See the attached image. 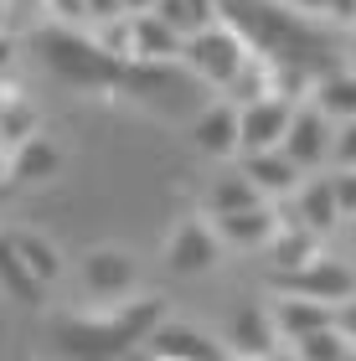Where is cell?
Returning <instances> with one entry per match:
<instances>
[{"instance_id":"d6a6232c","label":"cell","mask_w":356,"mask_h":361,"mask_svg":"<svg viewBox=\"0 0 356 361\" xmlns=\"http://www.w3.org/2000/svg\"><path fill=\"white\" fill-rule=\"evenodd\" d=\"M346 57H351V73H356V42H351V52H346Z\"/></svg>"},{"instance_id":"cb8c5ba5","label":"cell","mask_w":356,"mask_h":361,"mask_svg":"<svg viewBox=\"0 0 356 361\" xmlns=\"http://www.w3.org/2000/svg\"><path fill=\"white\" fill-rule=\"evenodd\" d=\"M346 336L336 331V325H326V331H315V336H305V341H295V356L300 361H346Z\"/></svg>"},{"instance_id":"5b68a950","label":"cell","mask_w":356,"mask_h":361,"mask_svg":"<svg viewBox=\"0 0 356 361\" xmlns=\"http://www.w3.org/2000/svg\"><path fill=\"white\" fill-rule=\"evenodd\" d=\"M289 114L295 104L289 98H253V104H238V155H258V150H279Z\"/></svg>"},{"instance_id":"9a60e30c","label":"cell","mask_w":356,"mask_h":361,"mask_svg":"<svg viewBox=\"0 0 356 361\" xmlns=\"http://www.w3.org/2000/svg\"><path fill=\"white\" fill-rule=\"evenodd\" d=\"M191 135H197V145L212 160H233L238 155V109L233 104H212L197 114V124H191Z\"/></svg>"},{"instance_id":"e575fe53","label":"cell","mask_w":356,"mask_h":361,"mask_svg":"<svg viewBox=\"0 0 356 361\" xmlns=\"http://www.w3.org/2000/svg\"><path fill=\"white\" fill-rule=\"evenodd\" d=\"M346 361H356V351H346Z\"/></svg>"},{"instance_id":"484cf974","label":"cell","mask_w":356,"mask_h":361,"mask_svg":"<svg viewBox=\"0 0 356 361\" xmlns=\"http://www.w3.org/2000/svg\"><path fill=\"white\" fill-rule=\"evenodd\" d=\"M331 196H336V212H341V217H356V166L331 176Z\"/></svg>"},{"instance_id":"83f0119b","label":"cell","mask_w":356,"mask_h":361,"mask_svg":"<svg viewBox=\"0 0 356 361\" xmlns=\"http://www.w3.org/2000/svg\"><path fill=\"white\" fill-rule=\"evenodd\" d=\"M16 52H21V42H16L11 31H6V37H0V83H6V78L16 73Z\"/></svg>"},{"instance_id":"2e32d148","label":"cell","mask_w":356,"mask_h":361,"mask_svg":"<svg viewBox=\"0 0 356 361\" xmlns=\"http://www.w3.org/2000/svg\"><path fill=\"white\" fill-rule=\"evenodd\" d=\"M129 21V57L135 62H166V57H181V37L155 21V16H124Z\"/></svg>"},{"instance_id":"836d02e7","label":"cell","mask_w":356,"mask_h":361,"mask_svg":"<svg viewBox=\"0 0 356 361\" xmlns=\"http://www.w3.org/2000/svg\"><path fill=\"white\" fill-rule=\"evenodd\" d=\"M346 222H351V238H356V217H346Z\"/></svg>"},{"instance_id":"5bb4252c","label":"cell","mask_w":356,"mask_h":361,"mask_svg":"<svg viewBox=\"0 0 356 361\" xmlns=\"http://www.w3.org/2000/svg\"><path fill=\"white\" fill-rule=\"evenodd\" d=\"M295 212H300V222L305 233H315V238H326L336 222H341V212H336V196H331V176H310V180H300V191H295Z\"/></svg>"},{"instance_id":"9c48e42d","label":"cell","mask_w":356,"mask_h":361,"mask_svg":"<svg viewBox=\"0 0 356 361\" xmlns=\"http://www.w3.org/2000/svg\"><path fill=\"white\" fill-rule=\"evenodd\" d=\"M217 258H222V243H217L212 227H202V222H181L176 238H171V248H166V264L176 274H207V269H217Z\"/></svg>"},{"instance_id":"3957f363","label":"cell","mask_w":356,"mask_h":361,"mask_svg":"<svg viewBox=\"0 0 356 361\" xmlns=\"http://www.w3.org/2000/svg\"><path fill=\"white\" fill-rule=\"evenodd\" d=\"M181 57H186V68L197 73L202 83L228 88L243 73V62H248V42H243L233 26H202V31H191L181 42Z\"/></svg>"},{"instance_id":"1f68e13d","label":"cell","mask_w":356,"mask_h":361,"mask_svg":"<svg viewBox=\"0 0 356 361\" xmlns=\"http://www.w3.org/2000/svg\"><path fill=\"white\" fill-rule=\"evenodd\" d=\"M0 37H6V0H0Z\"/></svg>"},{"instance_id":"4316f807","label":"cell","mask_w":356,"mask_h":361,"mask_svg":"<svg viewBox=\"0 0 356 361\" xmlns=\"http://www.w3.org/2000/svg\"><path fill=\"white\" fill-rule=\"evenodd\" d=\"M331 325L346 336V346H356V294H351V300H341V305L331 310Z\"/></svg>"},{"instance_id":"f546056e","label":"cell","mask_w":356,"mask_h":361,"mask_svg":"<svg viewBox=\"0 0 356 361\" xmlns=\"http://www.w3.org/2000/svg\"><path fill=\"white\" fill-rule=\"evenodd\" d=\"M155 0H119V16H150Z\"/></svg>"},{"instance_id":"7a4b0ae2","label":"cell","mask_w":356,"mask_h":361,"mask_svg":"<svg viewBox=\"0 0 356 361\" xmlns=\"http://www.w3.org/2000/svg\"><path fill=\"white\" fill-rule=\"evenodd\" d=\"M37 47H42L47 68L62 73L68 83H109V78H119V62L99 42H83L78 31L47 26V31H37Z\"/></svg>"},{"instance_id":"d590c367","label":"cell","mask_w":356,"mask_h":361,"mask_svg":"<svg viewBox=\"0 0 356 361\" xmlns=\"http://www.w3.org/2000/svg\"><path fill=\"white\" fill-rule=\"evenodd\" d=\"M351 21H356V16H351Z\"/></svg>"},{"instance_id":"603a6c76","label":"cell","mask_w":356,"mask_h":361,"mask_svg":"<svg viewBox=\"0 0 356 361\" xmlns=\"http://www.w3.org/2000/svg\"><path fill=\"white\" fill-rule=\"evenodd\" d=\"M264 196H258L243 176H222V180H212L207 186V212L212 217H228V212H248V207H258Z\"/></svg>"},{"instance_id":"8992f818","label":"cell","mask_w":356,"mask_h":361,"mask_svg":"<svg viewBox=\"0 0 356 361\" xmlns=\"http://www.w3.org/2000/svg\"><path fill=\"white\" fill-rule=\"evenodd\" d=\"M331 119L320 114L315 104H305V109H295L289 114V129H284V140H279V150L295 160L300 171H320L331 160Z\"/></svg>"},{"instance_id":"ac0fdd59","label":"cell","mask_w":356,"mask_h":361,"mask_svg":"<svg viewBox=\"0 0 356 361\" xmlns=\"http://www.w3.org/2000/svg\"><path fill=\"white\" fill-rule=\"evenodd\" d=\"M310 104L326 114V119H356V73H331L310 83Z\"/></svg>"},{"instance_id":"4fadbf2b","label":"cell","mask_w":356,"mask_h":361,"mask_svg":"<svg viewBox=\"0 0 356 361\" xmlns=\"http://www.w3.org/2000/svg\"><path fill=\"white\" fill-rule=\"evenodd\" d=\"M331 310H336V305L300 300V294H279L274 310H269V320H274V331H279V336L305 341V336H315V331H326V325H331Z\"/></svg>"},{"instance_id":"44dd1931","label":"cell","mask_w":356,"mask_h":361,"mask_svg":"<svg viewBox=\"0 0 356 361\" xmlns=\"http://www.w3.org/2000/svg\"><path fill=\"white\" fill-rule=\"evenodd\" d=\"M0 289H6L11 300H21V305H37L42 300V284L31 279V269L21 264V253H16L11 238H0Z\"/></svg>"},{"instance_id":"ffe728a7","label":"cell","mask_w":356,"mask_h":361,"mask_svg":"<svg viewBox=\"0 0 356 361\" xmlns=\"http://www.w3.org/2000/svg\"><path fill=\"white\" fill-rule=\"evenodd\" d=\"M11 243H16V253H21V264L31 269V279L47 289V284H57L62 279V253L52 248L47 238H37V233H11Z\"/></svg>"},{"instance_id":"8fae6325","label":"cell","mask_w":356,"mask_h":361,"mask_svg":"<svg viewBox=\"0 0 356 361\" xmlns=\"http://www.w3.org/2000/svg\"><path fill=\"white\" fill-rule=\"evenodd\" d=\"M279 351V331H274L269 310H238L233 331H228V356L238 361H269Z\"/></svg>"},{"instance_id":"7c38bea8","label":"cell","mask_w":356,"mask_h":361,"mask_svg":"<svg viewBox=\"0 0 356 361\" xmlns=\"http://www.w3.org/2000/svg\"><path fill=\"white\" fill-rule=\"evenodd\" d=\"M135 284V258L119 248H99L83 258V289L99 300H124V289Z\"/></svg>"},{"instance_id":"4dcf8cb0","label":"cell","mask_w":356,"mask_h":361,"mask_svg":"<svg viewBox=\"0 0 356 361\" xmlns=\"http://www.w3.org/2000/svg\"><path fill=\"white\" fill-rule=\"evenodd\" d=\"M269 361H300V356H295V351H274Z\"/></svg>"},{"instance_id":"52a82bcc","label":"cell","mask_w":356,"mask_h":361,"mask_svg":"<svg viewBox=\"0 0 356 361\" xmlns=\"http://www.w3.org/2000/svg\"><path fill=\"white\" fill-rule=\"evenodd\" d=\"M243 160V180L264 196V202H274V196H295L300 191V180H305V171L289 160L284 150H258V155H238Z\"/></svg>"},{"instance_id":"6da1fadb","label":"cell","mask_w":356,"mask_h":361,"mask_svg":"<svg viewBox=\"0 0 356 361\" xmlns=\"http://www.w3.org/2000/svg\"><path fill=\"white\" fill-rule=\"evenodd\" d=\"M160 325V310L155 300H140V305H129L124 315L114 320H104V325H93V320H68V325H57V341H62V351L78 356V361H119L140 346L145 336H150Z\"/></svg>"},{"instance_id":"e0dca14e","label":"cell","mask_w":356,"mask_h":361,"mask_svg":"<svg viewBox=\"0 0 356 361\" xmlns=\"http://www.w3.org/2000/svg\"><path fill=\"white\" fill-rule=\"evenodd\" d=\"M155 21H166L176 37H191V31H202V26H217V0H155Z\"/></svg>"},{"instance_id":"30bf717a","label":"cell","mask_w":356,"mask_h":361,"mask_svg":"<svg viewBox=\"0 0 356 361\" xmlns=\"http://www.w3.org/2000/svg\"><path fill=\"white\" fill-rule=\"evenodd\" d=\"M212 233L222 248H269V238L279 233V222H274L269 202H258L248 212H228V217H212Z\"/></svg>"},{"instance_id":"f1b7e54d","label":"cell","mask_w":356,"mask_h":361,"mask_svg":"<svg viewBox=\"0 0 356 361\" xmlns=\"http://www.w3.org/2000/svg\"><path fill=\"white\" fill-rule=\"evenodd\" d=\"M78 11L93 21H109V16H119V0H78Z\"/></svg>"},{"instance_id":"d4e9b609","label":"cell","mask_w":356,"mask_h":361,"mask_svg":"<svg viewBox=\"0 0 356 361\" xmlns=\"http://www.w3.org/2000/svg\"><path fill=\"white\" fill-rule=\"evenodd\" d=\"M331 160H336V171L356 166V119H341V129L331 135Z\"/></svg>"},{"instance_id":"d6986e66","label":"cell","mask_w":356,"mask_h":361,"mask_svg":"<svg viewBox=\"0 0 356 361\" xmlns=\"http://www.w3.org/2000/svg\"><path fill=\"white\" fill-rule=\"evenodd\" d=\"M6 176H11V180H47V176H57V150H52L42 135H26L21 145H16Z\"/></svg>"},{"instance_id":"7402d4cb","label":"cell","mask_w":356,"mask_h":361,"mask_svg":"<svg viewBox=\"0 0 356 361\" xmlns=\"http://www.w3.org/2000/svg\"><path fill=\"white\" fill-rule=\"evenodd\" d=\"M269 243H274V274H295V269L310 264V258H320V253H315V248H320V238H315V233H305V227H289V238L274 233Z\"/></svg>"},{"instance_id":"277c9868","label":"cell","mask_w":356,"mask_h":361,"mask_svg":"<svg viewBox=\"0 0 356 361\" xmlns=\"http://www.w3.org/2000/svg\"><path fill=\"white\" fill-rule=\"evenodd\" d=\"M274 284L284 294H300V300H320V305H341L356 294V274L346 264H331V258H310L295 274H274Z\"/></svg>"},{"instance_id":"ba28073f","label":"cell","mask_w":356,"mask_h":361,"mask_svg":"<svg viewBox=\"0 0 356 361\" xmlns=\"http://www.w3.org/2000/svg\"><path fill=\"white\" fill-rule=\"evenodd\" d=\"M140 346L155 361H233L217 341H207L202 331H191V325H155Z\"/></svg>"}]
</instances>
